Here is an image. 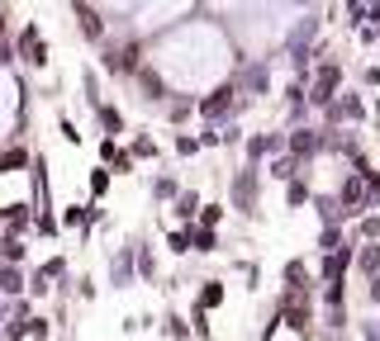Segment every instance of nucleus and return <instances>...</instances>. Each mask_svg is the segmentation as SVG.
<instances>
[{
    "instance_id": "obj_9",
    "label": "nucleus",
    "mask_w": 380,
    "mask_h": 341,
    "mask_svg": "<svg viewBox=\"0 0 380 341\" xmlns=\"http://www.w3.org/2000/svg\"><path fill=\"white\" fill-rule=\"evenodd\" d=\"M195 218H200V228H219L223 223V204H200V214Z\"/></svg>"
},
{
    "instance_id": "obj_15",
    "label": "nucleus",
    "mask_w": 380,
    "mask_h": 341,
    "mask_svg": "<svg viewBox=\"0 0 380 341\" xmlns=\"http://www.w3.org/2000/svg\"><path fill=\"white\" fill-rule=\"evenodd\" d=\"M152 195H157V200H172V195H176V175H157Z\"/></svg>"
},
{
    "instance_id": "obj_23",
    "label": "nucleus",
    "mask_w": 380,
    "mask_h": 341,
    "mask_svg": "<svg viewBox=\"0 0 380 341\" xmlns=\"http://www.w3.org/2000/svg\"><path fill=\"white\" fill-rule=\"evenodd\" d=\"M371 299H376V304H380V275L371 279Z\"/></svg>"
},
{
    "instance_id": "obj_22",
    "label": "nucleus",
    "mask_w": 380,
    "mask_h": 341,
    "mask_svg": "<svg viewBox=\"0 0 380 341\" xmlns=\"http://www.w3.org/2000/svg\"><path fill=\"white\" fill-rule=\"evenodd\" d=\"M95 5H110V10H128V5H138V0H95Z\"/></svg>"
},
{
    "instance_id": "obj_7",
    "label": "nucleus",
    "mask_w": 380,
    "mask_h": 341,
    "mask_svg": "<svg viewBox=\"0 0 380 341\" xmlns=\"http://www.w3.org/2000/svg\"><path fill=\"white\" fill-rule=\"evenodd\" d=\"M200 204H205V200H200L195 190H186V195L176 200V218H195V214H200Z\"/></svg>"
},
{
    "instance_id": "obj_1",
    "label": "nucleus",
    "mask_w": 380,
    "mask_h": 341,
    "mask_svg": "<svg viewBox=\"0 0 380 341\" xmlns=\"http://www.w3.org/2000/svg\"><path fill=\"white\" fill-rule=\"evenodd\" d=\"M190 5H195V0H147L138 24H128V33H157V29H167V24H176V19H186Z\"/></svg>"
},
{
    "instance_id": "obj_18",
    "label": "nucleus",
    "mask_w": 380,
    "mask_h": 341,
    "mask_svg": "<svg viewBox=\"0 0 380 341\" xmlns=\"http://www.w3.org/2000/svg\"><path fill=\"white\" fill-rule=\"evenodd\" d=\"M176 152H181V156H195V152H200V138H186V133H181V138H176Z\"/></svg>"
},
{
    "instance_id": "obj_4",
    "label": "nucleus",
    "mask_w": 380,
    "mask_h": 341,
    "mask_svg": "<svg viewBox=\"0 0 380 341\" xmlns=\"http://www.w3.org/2000/svg\"><path fill=\"white\" fill-rule=\"evenodd\" d=\"M247 204H257V175H252V166H242L233 175V209L247 214Z\"/></svg>"
},
{
    "instance_id": "obj_21",
    "label": "nucleus",
    "mask_w": 380,
    "mask_h": 341,
    "mask_svg": "<svg viewBox=\"0 0 380 341\" xmlns=\"http://www.w3.org/2000/svg\"><path fill=\"white\" fill-rule=\"evenodd\" d=\"M100 156H105V161H114V156H119V147H114V138H100Z\"/></svg>"
},
{
    "instance_id": "obj_12",
    "label": "nucleus",
    "mask_w": 380,
    "mask_h": 341,
    "mask_svg": "<svg viewBox=\"0 0 380 341\" xmlns=\"http://www.w3.org/2000/svg\"><path fill=\"white\" fill-rule=\"evenodd\" d=\"M0 256H5V261H19V256H24V242H19L15 233H5L0 237Z\"/></svg>"
},
{
    "instance_id": "obj_3",
    "label": "nucleus",
    "mask_w": 380,
    "mask_h": 341,
    "mask_svg": "<svg viewBox=\"0 0 380 341\" xmlns=\"http://www.w3.org/2000/svg\"><path fill=\"white\" fill-rule=\"evenodd\" d=\"M77 24H81V33H86L91 43L105 38V15H100V5H91V0H77Z\"/></svg>"
},
{
    "instance_id": "obj_2",
    "label": "nucleus",
    "mask_w": 380,
    "mask_h": 341,
    "mask_svg": "<svg viewBox=\"0 0 380 341\" xmlns=\"http://www.w3.org/2000/svg\"><path fill=\"white\" fill-rule=\"evenodd\" d=\"M337 81H342L337 62H323V67H318V76H314V91H309V100H314L318 109L332 105V100H337Z\"/></svg>"
},
{
    "instance_id": "obj_19",
    "label": "nucleus",
    "mask_w": 380,
    "mask_h": 341,
    "mask_svg": "<svg viewBox=\"0 0 380 341\" xmlns=\"http://www.w3.org/2000/svg\"><path fill=\"white\" fill-rule=\"evenodd\" d=\"M62 138H67V142H72V147H77V142H81V133H77V124H72V119H67V114H62Z\"/></svg>"
},
{
    "instance_id": "obj_5",
    "label": "nucleus",
    "mask_w": 380,
    "mask_h": 341,
    "mask_svg": "<svg viewBox=\"0 0 380 341\" xmlns=\"http://www.w3.org/2000/svg\"><path fill=\"white\" fill-rule=\"evenodd\" d=\"M29 204L19 200V204H5V209H0V223H5V228H19V233H24V228H29Z\"/></svg>"
},
{
    "instance_id": "obj_16",
    "label": "nucleus",
    "mask_w": 380,
    "mask_h": 341,
    "mask_svg": "<svg viewBox=\"0 0 380 341\" xmlns=\"http://www.w3.org/2000/svg\"><path fill=\"white\" fill-rule=\"evenodd\" d=\"M162 332H167L172 341H186V337H190V327L181 323V318H167V327H162Z\"/></svg>"
},
{
    "instance_id": "obj_6",
    "label": "nucleus",
    "mask_w": 380,
    "mask_h": 341,
    "mask_svg": "<svg viewBox=\"0 0 380 341\" xmlns=\"http://www.w3.org/2000/svg\"><path fill=\"white\" fill-rule=\"evenodd\" d=\"M110 175H114V170H110V166H95V170H91V175H86V190H91L95 200H100V195H105V190H110Z\"/></svg>"
},
{
    "instance_id": "obj_13",
    "label": "nucleus",
    "mask_w": 380,
    "mask_h": 341,
    "mask_svg": "<svg viewBox=\"0 0 380 341\" xmlns=\"http://www.w3.org/2000/svg\"><path fill=\"white\" fill-rule=\"evenodd\" d=\"M190 242H195V251H214V247H219V233H214V228H200Z\"/></svg>"
},
{
    "instance_id": "obj_8",
    "label": "nucleus",
    "mask_w": 380,
    "mask_h": 341,
    "mask_svg": "<svg viewBox=\"0 0 380 341\" xmlns=\"http://www.w3.org/2000/svg\"><path fill=\"white\" fill-rule=\"evenodd\" d=\"M219 304H223V284L219 279H209L205 289H200V308H219Z\"/></svg>"
},
{
    "instance_id": "obj_11",
    "label": "nucleus",
    "mask_w": 380,
    "mask_h": 341,
    "mask_svg": "<svg viewBox=\"0 0 380 341\" xmlns=\"http://www.w3.org/2000/svg\"><path fill=\"white\" fill-rule=\"evenodd\" d=\"M167 251H172V256H186V251H190V233H186V228L167 233Z\"/></svg>"
},
{
    "instance_id": "obj_10",
    "label": "nucleus",
    "mask_w": 380,
    "mask_h": 341,
    "mask_svg": "<svg viewBox=\"0 0 380 341\" xmlns=\"http://www.w3.org/2000/svg\"><path fill=\"white\" fill-rule=\"evenodd\" d=\"M19 284H24V275H19L15 265H0V289L5 294H19Z\"/></svg>"
},
{
    "instance_id": "obj_20",
    "label": "nucleus",
    "mask_w": 380,
    "mask_h": 341,
    "mask_svg": "<svg viewBox=\"0 0 380 341\" xmlns=\"http://www.w3.org/2000/svg\"><path fill=\"white\" fill-rule=\"evenodd\" d=\"M376 265H380V251L366 247V251H362V270H376Z\"/></svg>"
},
{
    "instance_id": "obj_14",
    "label": "nucleus",
    "mask_w": 380,
    "mask_h": 341,
    "mask_svg": "<svg viewBox=\"0 0 380 341\" xmlns=\"http://www.w3.org/2000/svg\"><path fill=\"white\" fill-rule=\"evenodd\" d=\"M219 15H233V10H247V5H262V0H209Z\"/></svg>"
},
{
    "instance_id": "obj_17",
    "label": "nucleus",
    "mask_w": 380,
    "mask_h": 341,
    "mask_svg": "<svg viewBox=\"0 0 380 341\" xmlns=\"http://www.w3.org/2000/svg\"><path fill=\"white\" fill-rule=\"evenodd\" d=\"M128 156H157V142H152L147 133H142V138L133 142V152H128Z\"/></svg>"
}]
</instances>
